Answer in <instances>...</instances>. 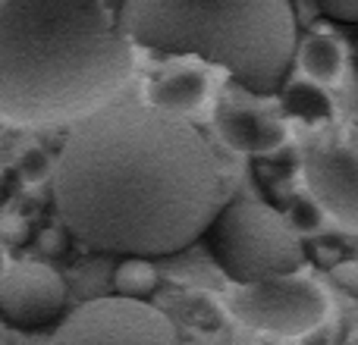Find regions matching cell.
Wrapping results in <instances>:
<instances>
[{"label":"cell","mask_w":358,"mask_h":345,"mask_svg":"<svg viewBox=\"0 0 358 345\" xmlns=\"http://www.w3.org/2000/svg\"><path fill=\"white\" fill-rule=\"evenodd\" d=\"M50 182L69 235L123 258L192 245L227 189L208 138L155 104H110L76 123Z\"/></svg>","instance_id":"cell-1"},{"label":"cell","mask_w":358,"mask_h":345,"mask_svg":"<svg viewBox=\"0 0 358 345\" xmlns=\"http://www.w3.org/2000/svg\"><path fill=\"white\" fill-rule=\"evenodd\" d=\"M132 44L104 0H0V117L82 123L129 82Z\"/></svg>","instance_id":"cell-2"},{"label":"cell","mask_w":358,"mask_h":345,"mask_svg":"<svg viewBox=\"0 0 358 345\" xmlns=\"http://www.w3.org/2000/svg\"><path fill=\"white\" fill-rule=\"evenodd\" d=\"M120 25L142 47L223 66L255 94L277 91L299 50L289 0H123Z\"/></svg>","instance_id":"cell-3"},{"label":"cell","mask_w":358,"mask_h":345,"mask_svg":"<svg viewBox=\"0 0 358 345\" xmlns=\"http://www.w3.org/2000/svg\"><path fill=\"white\" fill-rule=\"evenodd\" d=\"M208 245L220 270L236 286L289 277L305 267V248L299 229L258 198H239L223 204L208 229Z\"/></svg>","instance_id":"cell-4"},{"label":"cell","mask_w":358,"mask_h":345,"mask_svg":"<svg viewBox=\"0 0 358 345\" xmlns=\"http://www.w3.org/2000/svg\"><path fill=\"white\" fill-rule=\"evenodd\" d=\"M227 311L252 330L296 339L315 333L327 321L330 298L315 279L289 273V277L236 286L227 295Z\"/></svg>","instance_id":"cell-5"},{"label":"cell","mask_w":358,"mask_h":345,"mask_svg":"<svg viewBox=\"0 0 358 345\" xmlns=\"http://www.w3.org/2000/svg\"><path fill=\"white\" fill-rule=\"evenodd\" d=\"M54 345H176V327L145 298H94L60 323Z\"/></svg>","instance_id":"cell-6"},{"label":"cell","mask_w":358,"mask_h":345,"mask_svg":"<svg viewBox=\"0 0 358 345\" xmlns=\"http://www.w3.org/2000/svg\"><path fill=\"white\" fill-rule=\"evenodd\" d=\"M63 304H66V283L54 267L41 260H22L0 279V314L13 323L31 327L54 321Z\"/></svg>","instance_id":"cell-7"},{"label":"cell","mask_w":358,"mask_h":345,"mask_svg":"<svg viewBox=\"0 0 358 345\" xmlns=\"http://www.w3.org/2000/svg\"><path fill=\"white\" fill-rule=\"evenodd\" d=\"M308 195L327 216L358 229V154L349 148H311L302 161Z\"/></svg>","instance_id":"cell-8"},{"label":"cell","mask_w":358,"mask_h":345,"mask_svg":"<svg viewBox=\"0 0 358 345\" xmlns=\"http://www.w3.org/2000/svg\"><path fill=\"white\" fill-rule=\"evenodd\" d=\"M217 129H220L223 142L242 154H271V151L283 148L286 142V123L258 107H217Z\"/></svg>","instance_id":"cell-9"},{"label":"cell","mask_w":358,"mask_h":345,"mask_svg":"<svg viewBox=\"0 0 358 345\" xmlns=\"http://www.w3.org/2000/svg\"><path fill=\"white\" fill-rule=\"evenodd\" d=\"M148 98L155 107L170 113H189L198 110L208 98V75L195 66H176L161 73L155 82L148 85Z\"/></svg>","instance_id":"cell-10"},{"label":"cell","mask_w":358,"mask_h":345,"mask_svg":"<svg viewBox=\"0 0 358 345\" xmlns=\"http://www.w3.org/2000/svg\"><path fill=\"white\" fill-rule=\"evenodd\" d=\"M299 66L315 85H330L343 73V47L334 35H308L299 44Z\"/></svg>","instance_id":"cell-11"},{"label":"cell","mask_w":358,"mask_h":345,"mask_svg":"<svg viewBox=\"0 0 358 345\" xmlns=\"http://www.w3.org/2000/svg\"><path fill=\"white\" fill-rule=\"evenodd\" d=\"M113 289L126 298H145L157 289V270L148 258H123L113 270Z\"/></svg>","instance_id":"cell-12"},{"label":"cell","mask_w":358,"mask_h":345,"mask_svg":"<svg viewBox=\"0 0 358 345\" xmlns=\"http://www.w3.org/2000/svg\"><path fill=\"white\" fill-rule=\"evenodd\" d=\"M289 110L296 117L315 123V119H324L330 113V101L324 98V91L317 85H296L289 91Z\"/></svg>","instance_id":"cell-13"},{"label":"cell","mask_w":358,"mask_h":345,"mask_svg":"<svg viewBox=\"0 0 358 345\" xmlns=\"http://www.w3.org/2000/svg\"><path fill=\"white\" fill-rule=\"evenodd\" d=\"M321 216H324V210H321V204L315 201V198H299L296 204H292V210H289V223L296 229H305V233H311V229H317V223H321Z\"/></svg>","instance_id":"cell-14"},{"label":"cell","mask_w":358,"mask_h":345,"mask_svg":"<svg viewBox=\"0 0 358 345\" xmlns=\"http://www.w3.org/2000/svg\"><path fill=\"white\" fill-rule=\"evenodd\" d=\"M19 170H22L25 182H41L48 172H54V170H50L48 154H44V151H38V148H31L29 154H22V161H19Z\"/></svg>","instance_id":"cell-15"},{"label":"cell","mask_w":358,"mask_h":345,"mask_svg":"<svg viewBox=\"0 0 358 345\" xmlns=\"http://www.w3.org/2000/svg\"><path fill=\"white\" fill-rule=\"evenodd\" d=\"M317 10L336 22H358V0H315Z\"/></svg>","instance_id":"cell-16"},{"label":"cell","mask_w":358,"mask_h":345,"mask_svg":"<svg viewBox=\"0 0 358 345\" xmlns=\"http://www.w3.org/2000/svg\"><path fill=\"white\" fill-rule=\"evenodd\" d=\"M330 277H334V283L340 286L343 292L358 298V260H340V264H334Z\"/></svg>","instance_id":"cell-17"},{"label":"cell","mask_w":358,"mask_h":345,"mask_svg":"<svg viewBox=\"0 0 358 345\" xmlns=\"http://www.w3.org/2000/svg\"><path fill=\"white\" fill-rule=\"evenodd\" d=\"M41 245L48 248V251H60V245H63V235H60V233H54V229H48V233L41 235Z\"/></svg>","instance_id":"cell-18"},{"label":"cell","mask_w":358,"mask_h":345,"mask_svg":"<svg viewBox=\"0 0 358 345\" xmlns=\"http://www.w3.org/2000/svg\"><path fill=\"white\" fill-rule=\"evenodd\" d=\"M6 270H10V267H6V254H3V245H0V279H3Z\"/></svg>","instance_id":"cell-19"},{"label":"cell","mask_w":358,"mask_h":345,"mask_svg":"<svg viewBox=\"0 0 358 345\" xmlns=\"http://www.w3.org/2000/svg\"><path fill=\"white\" fill-rule=\"evenodd\" d=\"M355 63H358V41H355Z\"/></svg>","instance_id":"cell-20"}]
</instances>
